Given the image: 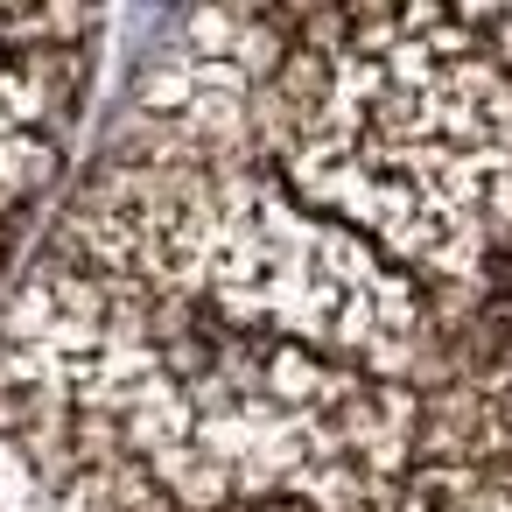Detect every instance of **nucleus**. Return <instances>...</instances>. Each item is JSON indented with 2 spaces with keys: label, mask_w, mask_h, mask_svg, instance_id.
<instances>
[{
  "label": "nucleus",
  "mask_w": 512,
  "mask_h": 512,
  "mask_svg": "<svg viewBox=\"0 0 512 512\" xmlns=\"http://www.w3.org/2000/svg\"><path fill=\"white\" fill-rule=\"evenodd\" d=\"M288 15H204L0 295V372L183 512H386L456 351L428 295L260 148Z\"/></svg>",
  "instance_id": "nucleus-1"
},
{
  "label": "nucleus",
  "mask_w": 512,
  "mask_h": 512,
  "mask_svg": "<svg viewBox=\"0 0 512 512\" xmlns=\"http://www.w3.org/2000/svg\"><path fill=\"white\" fill-rule=\"evenodd\" d=\"M260 148L428 295L456 365L512 358V57L477 15H288Z\"/></svg>",
  "instance_id": "nucleus-2"
},
{
  "label": "nucleus",
  "mask_w": 512,
  "mask_h": 512,
  "mask_svg": "<svg viewBox=\"0 0 512 512\" xmlns=\"http://www.w3.org/2000/svg\"><path fill=\"white\" fill-rule=\"evenodd\" d=\"M99 36L106 15L85 8H0V246L71 155Z\"/></svg>",
  "instance_id": "nucleus-3"
},
{
  "label": "nucleus",
  "mask_w": 512,
  "mask_h": 512,
  "mask_svg": "<svg viewBox=\"0 0 512 512\" xmlns=\"http://www.w3.org/2000/svg\"><path fill=\"white\" fill-rule=\"evenodd\" d=\"M0 512H183L113 435L0 372Z\"/></svg>",
  "instance_id": "nucleus-4"
},
{
  "label": "nucleus",
  "mask_w": 512,
  "mask_h": 512,
  "mask_svg": "<svg viewBox=\"0 0 512 512\" xmlns=\"http://www.w3.org/2000/svg\"><path fill=\"white\" fill-rule=\"evenodd\" d=\"M470 15H477V29H484V36L512 57V8H505V15H498V8H470Z\"/></svg>",
  "instance_id": "nucleus-5"
},
{
  "label": "nucleus",
  "mask_w": 512,
  "mask_h": 512,
  "mask_svg": "<svg viewBox=\"0 0 512 512\" xmlns=\"http://www.w3.org/2000/svg\"><path fill=\"white\" fill-rule=\"evenodd\" d=\"M260 512H302V505H260Z\"/></svg>",
  "instance_id": "nucleus-6"
}]
</instances>
